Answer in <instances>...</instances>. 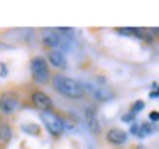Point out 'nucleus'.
<instances>
[{
	"label": "nucleus",
	"mask_w": 159,
	"mask_h": 149,
	"mask_svg": "<svg viewBox=\"0 0 159 149\" xmlns=\"http://www.w3.org/2000/svg\"><path fill=\"white\" fill-rule=\"evenodd\" d=\"M30 69H31L33 80L37 84H47L52 81L50 68H49V62H47L46 58L34 56L30 62Z\"/></svg>",
	"instance_id": "obj_2"
},
{
	"label": "nucleus",
	"mask_w": 159,
	"mask_h": 149,
	"mask_svg": "<svg viewBox=\"0 0 159 149\" xmlns=\"http://www.w3.org/2000/svg\"><path fill=\"white\" fill-rule=\"evenodd\" d=\"M85 123H87V127L93 134H99L100 133V123L97 120L96 111L93 108H87L85 109Z\"/></svg>",
	"instance_id": "obj_9"
},
{
	"label": "nucleus",
	"mask_w": 159,
	"mask_h": 149,
	"mask_svg": "<svg viewBox=\"0 0 159 149\" xmlns=\"http://www.w3.org/2000/svg\"><path fill=\"white\" fill-rule=\"evenodd\" d=\"M139 130H140V126H137V124H133V126H131V130L130 132L133 133V134H139Z\"/></svg>",
	"instance_id": "obj_15"
},
{
	"label": "nucleus",
	"mask_w": 159,
	"mask_h": 149,
	"mask_svg": "<svg viewBox=\"0 0 159 149\" xmlns=\"http://www.w3.org/2000/svg\"><path fill=\"white\" fill-rule=\"evenodd\" d=\"M149 118H150V121H159V112L158 111H152L149 114Z\"/></svg>",
	"instance_id": "obj_14"
},
{
	"label": "nucleus",
	"mask_w": 159,
	"mask_h": 149,
	"mask_svg": "<svg viewBox=\"0 0 159 149\" xmlns=\"http://www.w3.org/2000/svg\"><path fill=\"white\" fill-rule=\"evenodd\" d=\"M21 106L19 99L13 95V93H3L0 96V111L5 115H11L15 111H18Z\"/></svg>",
	"instance_id": "obj_4"
},
{
	"label": "nucleus",
	"mask_w": 159,
	"mask_h": 149,
	"mask_svg": "<svg viewBox=\"0 0 159 149\" xmlns=\"http://www.w3.org/2000/svg\"><path fill=\"white\" fill-rule=\"evenodd\" d=\"M134 117H136V115L133 114V112H128V114H125L124 117H122V121H124V123H131V121L134 120Z\"/></svg>",
	"instance_id": "obj_13"
},
{
	"label": "nucleus",
	"mask_w": 159,
	"mask_h": 149,
	"mask_svg": "<svg viewBox=\"0 0 159 149\" xmlns=\"http://www.w3.org/2000/svg\"><path fill=\"white\" fill-rule=\"evenodd\" d=\"M52 86L61 96L66 99H83L85 96V86L83 83L62 74L52 77Z\"/></svg>",
	"instance_id": "obj_1"
},
{
	"label": "nucleus",
	"mask_w": 159,
	"mask_h": 149,
	"mask_svg": "<svg viewBox=\"0 0 159 149\" xmlns=\"http://www.w3.org/2000/svg\"><path fill=\"white\" fill-rule=\"evenodd\" d=\"M90 92H93V96L97 100H102V102L114 98V93L108 89H103V87H90Z\"/></svg>",
	"instance_id": "obj_10"
},
{
	"label": "nucleus",
	"mask_w": 159,
	"mask_h": 149,
	"mask_svg": "<svg viewBox=\"0 0 159 149\" xmlns=\"http://www.w3.org/2000/svg\"><path fill=\"white\" fill-rule=\"evenodd\" d=\"M155 132V126L153 124H150V123H143L142 126H140V130H139V134H137V137H146L149 134H152Z\"/></svg>",
	"instance_id": "obj_11"
},
{
	"label": "nucleus",
	"mask_w": 159,
	"mask_h": 149,
	"mask_svg": "<svg viewBox=\"0 0 159 149\" xmlns=\"http://www.w3.org/2000/svg\"><path fill=\"white\" fill-rule=\"evenodd\" d=\"M105 139H106L108 143L114 145V146H119V145H124L127 142V133L122 128L114 127V128H109L108 132H106Z\"/></svg>",
	"instance_id": "obj_7"
},
{
	"label": "nucleus",
	"mask_w": 159,
	"mask_h": 149,
	"mask_svg": "<svg viewBox=\"0 0 159 149\" xmlns=\"http://www.w3.org/2000/svg\"><path fill=\"white\" fill-rule=\"evenodd\" d=\"M41 120L44 123L46 130L50 133L53 137H59L65 130V121L59 117L57 114H55L53 111H46L40 114Z\"/></svg>",
	"instance_id": "obj_3"
},
{
	"label": "nucleus",
	"mask_w": 159,
	"mask_h": 149,
	"mask_svg": "<svg viewBox=\"0 0 159 149\" xmlns=\"http://www.w3.org/2000/svg\"><path fill=\"white\" fill-rule=\"evenodd\" d=\"M47 62L57 69L66 68V59H65L63 52L61 50H49V53H47Z\"/></svg>",
	"instance_id": "obj_8"
},
{
	"label": "nucleus",
	"mask_w": 159,
	"mask_h": 149,
	"mask_svg": "<svg viewBox=\"0 0 159 149\" xmlns=\"http://www.w3.org/2000/svg\"><path fill=\"white\" fill-rule=\"evenodd\" d=\"M31 103L34 105L37 109H40L41 112H46V111H52L53 109V100L52 98L47 95V93L41 92V90H37V92L31 93Z\"/></svg>",
	"instance_id": "obj_5"
},
{
	"label": "nucleus",
	"mask_w": 159,
	"mask_h": 149,
	"mask_svg": "<svg viewBox=\"0 0 159 149\" xmlns=\"http://www.w3.org/2000/svg\"><path fill=\"white\" fill-rule=\"evenodd\" d=\"M43 44L50 47V50H59V47L62 46V35L59 34V31H52L46 30L43 33Z\"/></svg>",
	"instance_id": "obj_6"
},
{
	"label": "nucleus",
	"mask_w": 159,
	"mask_h": 149,
	"mask_svg": "<svg viewBox=\"0 0 159 149\" xmlns=\"http://www.w3.org/2000/svg\"><path fill=\"white\" fill-rule=\"evenodd\" d=\"M144 108V102L143 100H136V102L133 103V106H131V109H130V112H133V114L136 115V114H139L142 109Z\"/></svg>",
	"instance_id": "obj_12"
},
{
	"label": "nucleus",
	"mask_w": 159,
	"mask_h": 149,
	"mask_svg": "<svg viewBox=\"0 0 159 149\" xmlns=\"http://www.w3.org/2000/svg\"><path fill=\"white\" fill-rule=\"evenodd\" d=\"M0 140H2V133H0Z\"/></svg>",
	"instance_id": "obj_18"
},
{
	"label": "nucleus",
	"mask_w": 159,
	"mask_h": 149,
	"mask_svg": "<svg viewBox=\"0 0 159 149\" xmlns=\"http://www.w3.org/2000/svg\"><path fill=\"white\" fill-rule=\"evenodd\" d=\"M0 67H2V72H0V75H2V77H5L6 72H7V69H6V65H5V63H2Z\"/></svg>",
	"instance_id": "obj_17"
},
{
	"label": "nucleus",
	"mask_w": 159,
	"mask_h": 149,
	"mask_svg": "<svg viewBox=\"0 0 159 149\" xmlns=\"http://www.w3.org/2000/svg\"><path fill=\"white\" fill-rule=\"evenodd\" d=\"M150 31V34L153 35V39H156V37H159V28H150L149 30Z\"/></svg>",
	"instance_id": "obj_16"
}]
</instances>
